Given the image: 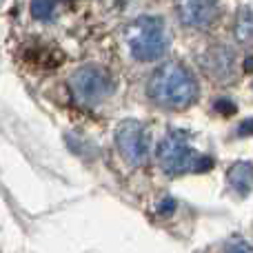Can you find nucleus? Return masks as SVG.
<instances>
[{
  "label": "nucleus",
  "mask_w": 253,
  "mask_h": 253,
  "mask_svg": "<svg viewBox=\"0 0 253 253\" xmlns=\"http://www.w3.org/2000/svg\"><path fill=\"white\" fill-rule=\"evenodd\" d=\"M147 93L162 109H187L200 96L198 80L187 67L167 62L158 67L147 83Z\"/></svg>",
  "instance_id": "1"
},
{
  "label": "nucleus",
  "mask_w": 253,
  "mask_h": 253,
  "mask_svg": "<svg viewBox=\"0 0 253 253\" xmlns=\"http://www.w3.org/2000/svg\"><path fill=\"white\" fill-rule=\"evenodd\" d=\"M158 160L167 175L207 173L213 169V158L196 151L184 131H169L158 144Z\"/></svg>",
  "instance_id": "2"
},
{
  "label": "nucleus",
  "mask_w": 253,
  "mask_h": 253,
  "mask_svg": "<svg viewBox=\"0 0 253 253\" xmlns=\"http://www.w3.org/2000/svg\"><path fill=\"white\" fill-rule=\"evenodd\" d=\"M125 40L131 56L140 62L158 60L169 49V36L160 16H140L125 29Z\"/></svg>",
  "instance_id": "3"
},
{
  "label": "nucleus",
  "mask_w": 253,
  "mask_h": 253,
  "mask_svg": "<svg viewBox=\"0 0 253 253\" xmlns=\"http://www.w3.org/2000/svg\"><path fill=\"white\" fill-rule=\"evenodd\" d=\"M69 87L74 91L76 100L83 102L84 107L100 105L116 91V83L109 71L93 65L80 67L78 71H74L69 78Z\"/></svg>",
  "instance_id": "4"
},
{
  "label": "nucleus",
  "mask_w": 253,
  "mask_h": 253,
  "mask_svg": "<svg viewBox=\"0 0 253 253\" xmlns=\"http://www.w3.org/2000/svg\"><path fill=\"white\" fill-rule=\"evenodd\" d=\"M116 144H118L120 156L129 165L140 167L147 162L149 147H151V133L147 131L140 120H123L116 129Z\"/></svg>",
  "instance_id": "5"
},
{
  "label": "nucleus",
  "mask_w": 253,
  "mask_h": 253,
  "mask_svg": "<svg viewBox=\"0 0 253 253\" xmlns=\"http://www.w3.org/2000/svg\"><path fill=\"white\" fill-rule=\"evenodd\" d=\"M198 60H200L202 69L218 83H227L236 76V53L227 44H213Z\"/></svg>",
  "instance_id": "6"
},
{
  "label": "nucleus",
  "mask_w": 253,
  "mask_h": 253,
  "mask_svg": "<svg viewBox=\"0 0 253 253\" xmlns=\"http://www.w3.org/2000/svg\"><path fill=\"white\" fill-rule=\"evenodd\" d=\"M175 9H178V16L182 20V25L193 27V29H207L222 13V7L218 2H211V0H202V2H178Z\"/></svg>",
  "instance_id": "7"
},
{
  "label": "nucleus",
  "mask_w": 253,
  "mask_h": 253,
  "mask_svg": "<svg viewBox=\"0 0 253 253\" xmlns=\"http://www.w3.org/2000/svg\"><path fill=\"white\" fill-rule=\"evenodd\" d=\"M229 184H231L233 191L242 193V196H249L251 193V162L249 160H242L229 169Z\"/></svg>",
  "instance_id": "8"
},
{
  "label": "nucleus",
  "mask_w": 253,
  "mask_h": 253,
  "mask_svg": "<svg viewBox=\"0 0 253 253\" xmlns=\"http://www.w3.org/2000/svg\"><path fill=\"white\" fill-rule=\"evenodd\" d=\"M58 11H60V4L51 2V0H42V2H31V16L36 20H42V22H51L56 20Z\"/></svg>",
  "instance_id": "9"
},
{
  "label": "nucleus",
  "mask_w": 253,
  "mask_h": 253,
  "mask_svg": "<svg viewBox=\"0 0 253 253\" xmlns=\"http://www.w3.org/2000/svg\"><path fill=\"white\" fill-rule=\"evenodd\" d=\"M236 38L238 42H249L251 40V13L249 7H245V13L236 22Z\"/></svg>",
  "instance_id": "10"
},
{
  "label": "nucleus",
  "mask_w": 253,
  "mask_h": 253,
  "mask_svg": "<svg viewBox=\"0 0 253 253\" xmlns=\"http://www.w3.org/2000/svg\"><path fill=\"white\" fill-rule=\"evenodd\" d=\"M222 253H251V247H249V242H245V240H233L224 247Z\"/></svg>",
  "instance_id": "11"
}]
</instances>
